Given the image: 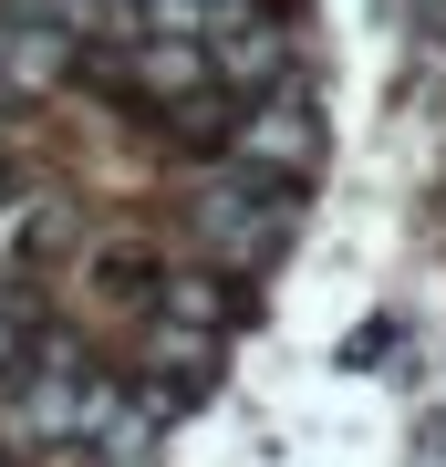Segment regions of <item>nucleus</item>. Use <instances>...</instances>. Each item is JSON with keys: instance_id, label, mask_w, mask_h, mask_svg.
<instances>
[{"instance_id": "f03ea898", "label": "nucleus", "mask_w": 446, "mask_h": 467, "mask_svg": "<svg viewBox=\"0 0 446 467\" xmlns=\"http://www.w3.org/2000/svg\"><path fill=\"white\" fill-rule=\"evenodd\" d=\"M0 364H11V312H0Z\"/></svg>"}, {"instance_id": "f257e3e1", "label": "nucleus", "mask_w": 446, "mask_h": 467, "mask_svg": "<svg viewBox=\"0 0 446 467\" xmlns=\"http://www.w3.org/2000/svg\"><path fill=\"white\" fill-rule=\"evenodd\" d=\"M281 229H291V198H281V187H229V198H208V239L229 260H260Z\"/></svg>"}]
</instances>
